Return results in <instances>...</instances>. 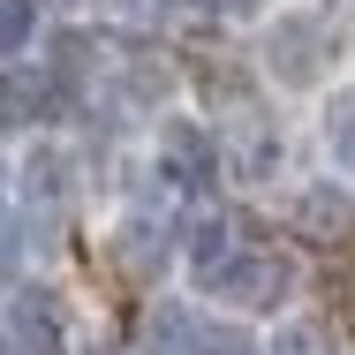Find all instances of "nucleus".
<instances>
[{"mask_svg": "<svg viewBox=\"0 0 355 355\" xmlns=\"http://www.w3.org/2000/svg\"><path fill=\"white\" fill-rule=\"evenodd\" d=\"M205 287H212L219 302H234V310H272V302H287V265L280 257H265V250H234V257H219L212 272H205Z\"/></svg>", "mask_w": 355, "mask_h": 355, "instance_id": "1", "label": "nucleus"}, {"mask_svg": "<svg viewBox=\"0 0 355 355\" xmlns=\"http://www.w3.org/2000/svg\"><path fill=\"white\" fill-rule=\"evenodd\" d=\"M325 53H333V38H325L318 15H280L265 31V69L280 76V83H318L325 76Z\"/></svg>", "mask_w": 355, "mask_h": 355, "instance_id": "2", "label": "nucleus"}, {"mask_svg": "<svg viewBox=\"0 0 355 355\" xmlns=\"http://www.w3.org/2000/svg\"><path fill=\"white\" fill-rule=\"evenodd\" d=\"M295 234L302 242H348L355 234V189L348 182H302L295 189Z\"/></svg>", "mask_w": 355, "mask_h": 355, "instance_id": "3", "label": "nucleus"}, {"mask_svg": "<svg viewBox=\"0 0 355 355\" xmlns=\"http://www.w3.org/2000/svg\"><path fill=\"white\" fill-rule=\"evenodd\" d=\"M61 205H69V159L61 151H31L23 159V212L38 234H53L61 227Z\"/></svg>", "mask_w": 355, "mask_h": 355, "instance_id": "4", "label": "nucleus"}, {"mask_svg": "<svg viewBox=\"0 0 355 355\" xmlns=\"http://www.w3.org/2000/svg\"><path fill=\"white\" fill-rule=\"evenodd\" d=\"M8 333H15L23 355H61L69 348L61 310H53V295H38V287H15V295H8Z\"/></svg>", "mask_w": 355, "mask_h": 355, "instance_id": "5", "label": "nucleus"}, {"mask_svg": "<svg viewBox=\"0 0 355 355\" xmlns=\"http://www.w3.org/2000/svg\"><path fill=\"white\" fill-rule=\"evenodd\" d=\"M227 166H234V182H272V174H280V129H272L265 114H234Z\"/></svg>", "mask_w": 355, "mask_h": 355, "instance_id": "6", "label": "nucleus"}, {"mask_svg": "<svg viewBox=\"0 0 355 355\" xmlns=\"http://www.w3.org/2000/svg\"><path fill=\"white\" fill-rule=\"evenodd\" d=\"M159 166L174 174V189H205L212 182V137L197 121H166L159 129Z\"/></svg>", "mask_w": 355, "mask_h": 355, "instance_id": "7", "label": "nucleus"}, {"mask_svg": "<svg viewBox=\"0 0 355 355\" xmlns=\"http://www.w3.org/2000/svg\"><path fill=\"white\" fill-rule=\"evenodd\" d=\"M46 98H53V83L38 69H8L0 76V129H31L46 114Z\"/></svg>", "mask_w": 355, "mask_h": 355, "instance_id": "8", "label": "nucleus"}, {"mask_svg": "<svg viewBox=\"0 0 355 355\" xmlns=\"http://www.w3.org/2000/svg\"><path fill=\"white\" fill-rule=\"evenodd\" d=\"M197 340H205V325H197L182 302H159V310L144 318V348L151 355H197Z\"/></svg>", "mask_w": 355, "mask_h": 355, "instance_id": "9", "label": "nucleus"}, {"mask_svg": "<svg viewBox=\"0 0 355 355\" xmlns=\"http://www.w3.org/2000/svg\"><path fill=\"white\" fill-rule=\"evenodd\" d=\"M114 257H121V272L151 280V272L166 265V234H159L151 219H121V227H114Z\"/></svg>", "mask_w": 355, "mask_h": 355, "instance_id": "10", "label": "nucleus"}, {"mask_svg": "<svg viewBox=\"0 0 355 355\" xmlns=\"http://www.w3.org/2000/svg\"><path fill=\"white\" fill-rule=\"evenodd\" d=\"M325 144H333V159H340V174H355V83L333 98V114H325Z\"/></svg>", "mask_w": 355, "mask_h": 355, "instance_id": "11", "label": "nucleus"}, {"mask_svg": "<svg viewBox=\"0 0 355 355\" xmlns=\"http://www.w3.org/2000/svg\"><path fill=\"white\" fill-rule=\"evenodd\" d=\"M265 355H333V340H325V325H310V318H287L280 333H272V348Z\"/></svg>", "mask_w": 355, "mask_h": 355, "instance_id": "12", "label": "nucleus"}, {"mask_svg": "<svg viewBox=\"0 0 355 355\" xmlns=\"http://www.w3.org/2000/svg\"><path fill=\"white\" fill-rule=\"evenodd\" d=\"M31 31H38V8H31V0H0V61H8V53H23V46H31Z\"/></svg>", "mask_w": 355, "mask_h": 355, "instance_id": "13", "label": "nucleus"}, {"mask_svg": "<svg viewBox=\"0 0 355 355\" xmlns=\"http://www.w3.org/2000/svg\"><path fill=\"white\" fill-rule=\"evenodd\" d=\"M197 355H250V348H242V340H212V333H205V340H197Z\"/></svg>", "mask_w": 355, "mask_h": 355, "instance_id": "14", "label": "nucleus"}, {"mask_svg": "<svg viewBox=\"0 0 355 355\" xmlns=\"http://www.w3.org/2000/svg\"><path fill=\"white\" fill-rule=\"evenodd\" d=\"M197 8H212V15H250L257 0H197Z\"/></svg>", "mask_w": 355, "mask_h": 355, "instance_id": "15", "label": "nucleus"}]
</instances>
